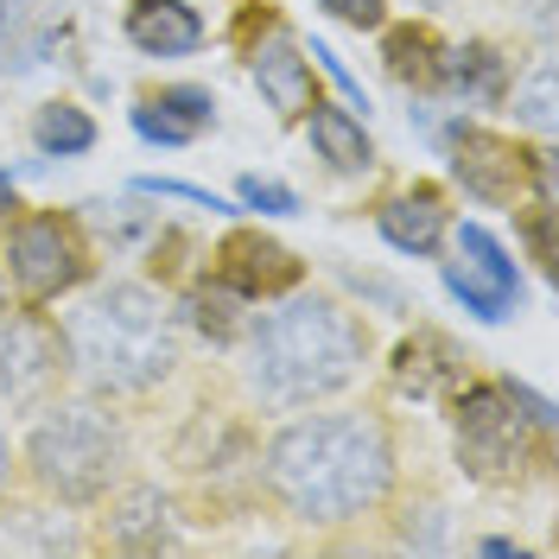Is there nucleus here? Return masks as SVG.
Instances as JSON below:
<instances>
[{
    "instance_id": "aec40b11",
    "label": "nucleus",
    "mask_w": 559,
    "mask_h": 559,
    "mask_svg": "<svg viewBox=\"0 0 559 559\" xmlns=\"http://www.w3.org/2000/svg\"><path fill=\"white\" fill-rule=\"evenodd\" d=\"M306 140H312V153L331 166V173H369L376 166V146H369V134H362V121L349 115V108H331V103H312L306 108Z\"/></svg>"
},
{
    "instance_id": "6ab92c4d",
    "label": "nucleus",
    "mask_w": 559,
    "mask_h": 559,
    "mask_svg": "<svg viewBox=\"0 0 559 559\" xmlns=\"http://www.w3.org/2000/svg\"><path fill=\"white\" fill-rule=\"evenodd\" d=\"M128 45L146 58H191L204 45V13L191 0H134L128 7Z\"/></svg>"
},
{
    "instance_id": "412c9836",
    "label": "nucleus",
    "mask_w": 559,
    "mask_h": 559,
    "mask_svg": "<svg viewBox=\"0 0 559 559\" xmlns=\"http://www.w3.org/2000/svg\"><path fill=\"white\" fill-rule=\"evenodd\" d=\"M439 51H445V38L432 33L426 20H407V26H382V64H388V76H394L401 90H419V96H432V83H439Z\"/></svg>"
},
{
    "instance_id": "4468645a",
    "label": "nucleus",
    "mask_w": 559,
    "mask_h": 559,
    "mask_svg": "<svg viewBox=\"0 0 559 559\" xmlns=\"http://www.w3.org/2000/svg\"><path fill=\"white\" fill-rule=\"evenodd\" d=\"M388 382H394V394H407V401H452L457 388L471 382V356L445 331L419 324L414 337H401L394 362H388Z\"/></svg>"
},
{
    "instance_id": "b1692460",
    "label": "nucleus",
    "mask_w": 559,
    "mask_h": 559,
    "mask_svg": "<svg viewBox=\"0 0 559 559\" xmlns=\"http://www.w3.org/2000/svg\"><path fill=\"white\" fill-rule=\"evenodd\" d=\"M509 216L522 223L534 267H540V274H554V198H527V204H522V210H509Z\"/></svg>"
},
{
    "instance_id": "c756f323",
    "label": "nucleus",
    "mask_w": 559,
    "mask_h": 559,
    "mask_svg": "<svg viewBox=\"0 0 559 559\" xmlns=\"http://www.w3.org/2000/svg\"><path fill=\"white\" fill-rule=\"evenodd\" d=\"M13 13H20V0H0V33L13 26Z\"/></svg>"
},
{
    "instance_id": "7c9ffc66",
    "label": "nucleus",
    "mask_w": 559,
    "mask_h": 559,
    "mask_svg": "<svg viewBox=\"0 0 559 559\" xmlns=\"http://www.w3.org/2000/svg\"><path fill=\"white\" fill-rule=\"evenodd\" d=\"M13 306V286H7V267H0V312Z\"/></svg>"
},
{
    "instance_id": "7ed1b4c3",
    "label": "nucleus",
    "mask_w": 559,
    "mask_h": 559,
    "mask_svg": "<svg viewBox=\"0 0 559 559\" xmlns=\"http://www.w3.org/2000/svg\"><path fill=\"white\" fill-rule=\"evenodd\" d=\"M58 337H64L70 388L103 394L115 407L153 401L185 369L178 306L153 280H103L90 293L76 286L58 312Z\"/></svg>"
},
{
    "instance_id": "c85d7f7f",
    "label": "nucleus",
    "mask_w": 559,
    "mask_h": 559,
    "mask_svg": "<svg viewBox=\"0 0 559 559\" xmlns=\"http://www.w3.org/2000/svg\"><path fill=\"white\" fill-rule=\"evenodd\" d=\"M388 7H407V13H419V20H432V13H445V7H457V0H388Z\"/></svg>"
},
{
    "instance_id": "9b49d317",
    "label": "nucleus",
    "mask_w": 559,
    "mask_h": 559,
    "mask_svg": "<svg viewBox=\"0 0 559 559\" xmlns=\"http://www.w3.org/2000/svg\"><path fill=\"white\" fill-rule=\"evenodd\" d=\"M248 76L261 90V103L274 108V121H306V108L318 103V76H312V58L306 45L286 33L280 20H261V38L248 45Z\"/></svg>"
},
{
    "instance_id": "2f4dec72",
    "label": "nucleus",
    "mask_w": 559,
    "mask_h": 559,
    "mask_svg": "<svg viewBox=\"0 0 559 559\" xmlns=\"http://www.w3.org/2000/svg\"><path fill=\"white\" fill-rule=\"evenodd\" d=\"M0 210H13V185L7 178H0Z\"/></svg>"
},
{
    "instance_id": "f3484780",
    "label": "nucleus",
    "mask_w": 559,
    "mask_h": 559,
    "mask_svg": "<svg viewBox=\"0 0 559 559\" xmlns=\"http://www.w3.org/2000/svg\"><path fill=\"white\" fill-rule=\"evenodd\" d=\"M509 76H515V64L502 58V45L464 38V45H445V51H439V83H432V96H457V103L496 108L502 90H509Z\"/></svg>"
},
{
    "instance_id": "a211bd4d",
    "label": "nucleus",
    "mask_w": 559,
    "mask_h": 559,
    "mask_svg": "<svg viewBox=\"0 0 559 559\" xmlns=\"http://www.w3.org/2000/svg\"><path fill=\"white\" fill-rule=\"evenodd\" d=\"M248 318H254V299L248 293H236L229 280H191L185 286V299H178V324L185 331H198L210 349H236V337L248 331Z\"/></svg>"
},
{
    "instance_id": "5701e85b",
    "label": "nucleus",
    "mask_w": 559,
    "mask_h": 559,
    "mask_svg": "<svg viewBox=\"0 0 559 559\" xmlns=\"http://www.w3.org/2000/svg\"><path fill=\"white\" fill-rule=\"evenodd\" d=\"M33 146L45 153V159H76V153H90L96 146V121H90V108L76 103H38L33 115Z\"/></svg>"
},
{
    "instance_id": "dca6fc26",
    "label": "nucleus",
    "mask_w": 559,
    "mask_h": 559,
    "mask_svg": "<svg viewBox=\"0 0 559 559\" xmlns=\"http://www.w3.org/2000/svg\"><path fill=\"white\" fill-rule=\"evenodd\" d=\"M134 128L159 146H191L198 134L216 128V96L198 83H166V90H146L134 103Z\"/></svg>"
},
{
    "instance_id": "1a4fd4ad",
    "label": "nucleus",
    "mask_w": 559,
    "mask_h": 559,
    "mask_svg": "<svg viewBox=\"0 0 559 559\" xmlns=\"http://www.w3.org/2000/svg\"><path fill=\"white\" fill-rule=\"evenodd\" d=\"M445 248H452L445 286H452L471 312L489 318V324H502V318L522 312V274H515L509 248L496 242L484 223H452V229H445Z\"/></svg>"
},
{
    "instance_id": "4be33fe9",
    "label": "nucleus",
    "mask_w": 559,
    "mask_h": 559,
    "mask_svg": "<svg viewBox=\"0 0 559 559\" xmlns=\"http://www.w3.org/2000/svg\"><path fill=\"white\" fill-rule=\"evenodd\" d=\"M502 108L515 115V128H527L534 140H554V51L540 45L527 76H509L502 90Z\"/></svg>"
},
{
    "instance_id": "393cba45",
    "label": "nucleus",
    "mask_w": 559,
    "mask_h": 559,
    "mask_svg": "<svg viewBox=\"0 0 559 559\" xmlns=\"http://www.w3.org/2000/svg\"><path fill=\"white\" fill-rule=\"evenodd\" d=\"M331 20H344V26H356V33H382L388 26V0H318Z\"/></svg>"
},
{
    "instance_id": "ddd939ff",
    "label": "nucleus",
    "mask_w": 559,
    "mask_h": 559,
    "mask_svg": "<svg viewBox=\"0 0 559 559\" xmlns=\"http://www.w3.org/2000/svg\"><path fill=\"white\" fill-rule=\"evenodd\" d=\"M0 534H7V554H90L83 509H64L26 484L0 496Z\"/></svg>"
},
{
    "instance_id": "6e6552de",
    "label": "nucleus",
    "mask_w": 559,
    "mask_h": 559,
    "mask_svg": "<svg viewBox=\"0 0 559 559\" xmlns=\"http://www.w3.org/2000/svg\"><path fill=\"white\" fill-rule=\"evenodd\" d=\"M64 388H70V362L58 318L33 312V306H7L0 312V414L26 419Z\"/></svg>"
},
{
    "instance_id": "39448f33",
    "label": "nucleus",
    "mask_w": 559,
    "mask_h": 559,
    "mask_svg": "<svg viewBox=\"0 0 559 559\" xmlns=\"http://www.w3.org/2000/svg\"><path fill=\"white\" fill-rule=\"evenodd\" d=\"M452 457L471 484L527 489L554 464V407L522 382L471 376L452 401Z\"/></svg>"
},
{
    "instance_id": "f03ea898",
    "label": "nucleus",
    "mask_w": 559,
    "mask_h": 559,
    "mask_svg": "<svg viewBox=\"0 0 559 559\" xmlns=\"http://www.w3.org/2000/svg\"><path fill=\"white\" fill-rule=\"evenodd\" d=\"M376 362V331L349 299L324 286H293L267 299V312L248 318L236 337V382L254 414H306L324 401H344L362 388Z\"/></svg>"
},
{
    "instance_id": "a878e982",
    "label": "nucleus",
    "mask_w": 559,
    "mask_h": 559,
    "mask_svg": "<svg viewBox=\"0 0 559 559\" xmlns=\"http://www.w3.org/2000/svg\"><path fill=\"white\" fill-rule=\"evenodd\" d=\"M242 204L274 210V216H293V210H299V198H293L286 185H261V178H242Z\"/></svg>"
},
{
    "instance_id": "cd10ccee",
    "label": "nucleus",
    "mask_w": 559,
    "mask_h": 559,
    "mask_svg": "<svg viewBox=\"0 0 559 559\" xmlns=\"http://www.w3.org/2000/svg\"><path fill=\"white\" fill-rule=\"evenodd\" d=\"M522 13H527V26H534V38L547 45L554 38V0H522Z\"/></svg>"
},
{
    "instance_id": "2eb2a0df",
    "label": "nucleus",
    "mask_w": 559,
    "mask_h": 559,
    "mask_svg": "<svg viewBox=\"0 0 559 559\" xmlns=\"http://www.w3.org/2000/svg\"><path fill=\"white\" fill-rule=\"evenodd\" d=\"M376 229H382L388 248H401V254H439V248H445V229H452V204H445L439 185H407V191L382 198Z\"/></svg>"
},
{
    "instance_id": "9d476101",
    "label": "nucleus",
    "mask_w": 559,
    "mask_h": 559,
    "mask_svg": "<svg viewBox=\"0 0 559 559\" xmlns=\"http://www.w3.org/2000/svg\"><path fill=\"white\" fill-rule=\"evenodd\" d=\"M90 515L103 522L90 534V554H159V547H173V496L159 484L121 477Z\"/></svg>"
},
{
    "instance_id": "bb28decb",
    "label": "nucleus",
    "mask_w": 559,
    "mask_h": 559,
    "mask_svg": "<svg viewBox=\"0 0 559 559\" xmlns=\"http://www.w3.org/2000/svg\"><path fill=\"white\" fill-rule=\"evenodd\" d=\"M13 489H20V432L0 414V496H13Z\"/></svg>"
},
{
    "instance_id": "f8f14e48",
    "label": "nucleus",
    "mask_w": 559,
    "mask_h": 559,
    "mask_svg": "<svg viewBox=\"0 0 559 559\" xmlns=\"http://www.w3.org/2000/svg\"><path fill=\"white\" fill-rule=\"evenodd\" d=\"M210 274L229 280L236 293H248L254 306H267V299H280V293H293L299 280H306V261L293 254L286 242H274V236H261V229H229L223 242L210 248Z\"/></svg>"
},
{
    "instance_id": "f257e3e1",
    "label": "nucleus",
    "mask_w": 559,
    "mask_h": 559,
    "mask_svg": "<svg viewBox=\"0 0 559 559\" xmlns=\"http://www.w3.org/2000/svg\"><path fill=\"white\" fill-rule=\"evenodd\" d=\"M254 489L280 522L306 534L382 522L401 496V432L369 401H324L306 414H280L254 439Z\"/></svg>"
},
{
    "instance_id": "20e7f679",
    "label": "nucleus",
    "mask_w": 559,
    "mask_h": 559,
    "mask_svg": "<svg viewBox=\"0 0 559 559\" xmlns=\"http://www.w3.org/2000/svg\"><path fill=\"white\" fill-rule=\"evenodd\" d=\"M121 477H134V432L115 401L64 388L26 414V432H20V484L26 489L90 515Z\"/></svg>"
},
{
    "instance_id": "423d86ee",
    "label": "nucleus",
    "mask_w": 559,
    "mask_h": 559,
    "mask_svg": "<svg viewBox=\"0 0 559 559\" xmlns=\"http://www.w3.org/2000/svg\"><path fill=\"white\" fill-rule=\"evenodd\" d=\"M0 267H7V286H13V306L51 312V306H64L76 286H90L96 242H90L83 216H70V210H26L7 229Z\"/></svg>"
},
{
    "instance_id": "0eeeda50",
    "label": "nucleus",
    "mask_w": 559,
    "mask_h": 559,
    "mask_svg": "<svg viewBox=\"0 0 559 559\" xmlns=\"http://www.w3.org/2000/svg\"><path fill=\"white\" fill-rule=\"evenodd\" d=\"M445 153H452V178L489 210H522L527 198H554V140L522 146L502 128L457 121L445 134Z\"/></svg>"
}]
</instances>
